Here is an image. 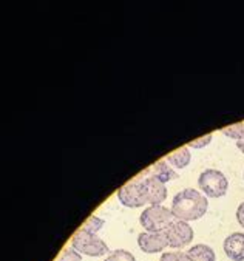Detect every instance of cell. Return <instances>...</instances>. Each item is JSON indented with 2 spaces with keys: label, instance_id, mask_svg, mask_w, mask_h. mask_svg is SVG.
<instances>
[{
  "label": "cell",
  "instance_id": "1",
  "mask_svg": "<svg viewBox=\"0 0 244 261\" xmlns=\"http://www.w3.org/2000/svg\"><path fill=\"white\" fill-rule=\"evenodd\" d=\"M207 196L195 189L178 192L172 201V214L182 221H197L207 212Z\"/></svg>",
  "mask_w": 244,
  "mask_h": 261
},
{
  "label": "cell",
  "instance_id": "2",
  "mask_svg": "<svg viewBox=\"0 0 244 261\" xmlns=\"http://www.w3.org/2000/svg\"><path fill=\"white\" fill-rule=\"evenodd\" d=\"M175 220L172 208L164 205H149L139 217L141 226L147 232H164Z\"/></svg>",
  "mask_w": 244,
  "mask_h": 261
},
{
  "label": "cell",
  "instance_id": "3",
  "mask_svg": "<svg viewBox=\"0 0 244 261\" xmlns=\"http://www.w3.org/2000/svg\"><path fill=\"white\" fill-rule=\"evenodd\" d=\"M71 247L77 250L79 253L88 255V256H102L110 252L107 243H104L96 233L84 230L82 227L73 235Z\"/></svg>",
  "mask_w": 244,
  "mask_h": 261
},
{
  "label": "cell",
  "instance_id": "4",
  "mask_svg": "<svg viewBox=\"0 0 244 261\" xmlns=\"http://www.w3.org/2000/svg\"><path fill=\"white\" fill-rule=\"evenodd\" d=\"M198 186L209 198H221L227 193L229 181L224 176L223 172L216 169H207L204 170L198 178Z\"/></svg>",
  "mask_w": 244,
  "mask_h": 261
},
{
  "label": "cell",
  "instance_id": "5",
  "mask_svg": "<svg viewBox=\"0 0 244 261\" xmlns=\"http://www.w3.org/2000/svg\"><path fill=\"white\" fill-rule=\"evenodd\" d=\"M164 232L169 240V246L173 249H182V247L188 246L195 237V232L190 227V224L187 221H182L178 218H175L173 223Z\"/></svg>",
  "mask_w": 244,
  "mask_h": 261
},
{
  "label": "cell",
  "instance_id": "6",
  "mask_svg": "<svg viewBox=\"0 0 244 261\" xmlns=\"http://www.w3.org/2000/svg\"><path fill=\"white\" fill-rule=\"evenodd\" d=\"M141 184V189L144 192V196L147 199V204L152 205H161L167 198V187L162 181L153 176H145L144 179H138Z\"/></svg>",
  "mask_w": 244,
  "mask_h": 261
},
{
  "label": "cell",
  "instance_id": "7",
  "mask_svg": "<svg viewBox=\"0 0 244 261\" xmlns=\"http://www.w3.org/2000/svg\"><path fill=\"white\" fill-rule=\"evenodd\" d=\"M118 198L122 202V205H125V207L136 208V207H142V205L147 204V199H145V196H144V192H142L138 179L122 186L118 190Z\"/></svg>",
  "mask_w": 244,
  "mask_h": 261
},
{
  "label": "cell",
  "instance_id": "8",
  "mask_svg": "<svg viewBox=\"0 0 244 261\" xmlns=\"http://www.w3.org/2000/svg\"><path fill=\"white\" fill-rule=\"evenodd\" d=\"M138 246L145 253H156L169 246V240L166 232H142L138 235Z\"/></svg>",
  "mask_w": 244,
  "mask_h": 261
},
{
  "label": "cell",
  "instance_id": "9",
  "mask_svg": "<svg viewBox=\"0 0 244 261\" xmlns=\"http://www.w3.org/2000/svg\"><path fill=\"white\" fill-rule=\"evenodd\" d=\"M224 252L232 261H244V233L233 232L224 240Z\"/></svg>",
  "mask_w": 244,
  "mask_h": 261
},
{
  "label": "cell",
  "instance_id": "10",
  "mask_svg": "<svg viewBox=\"0 0 244 261\" xmlns=\"http://www.w3.org/2000/svg\"><path fill=\"white\" fill-rule=\"evenodd\" d=\"M144 176H153V178H158L159 181H162L164 184L172 181V179H176L179 175L169 166L167 161H158L155 164H152L147 170L142 173Z\"/></svg>",
  "mask_w": 244,
  "mask_h": 261
},
{
  "label": "cell",
  "instance_id": "11",
  "mask_svg": "<svg viewBox=\"0 0 244 261\" xmlns=\"http://www.w3.org/2000/svg\"><path fill=\"white\" fill-rule=\"evenodd\" d=\"M185 253L190 261H215V252L207 244H195Z\"/></svg>",
  "mask_w": 244,
  "mask_h": 261
},
{
  "label": "cell",
  "instance_id": "12",
  "mask_svg": "<svg viewBox=\"0 0 244 261\" xmlns=\"http://www.w3.org/2000/svg\"><path fill=\"white\" fill-rule=\"evenodd\" d=\"M190 160H192V154H190L188 147H181V148L175 150L173 153L167 154L169 164H172L176 169H185L190 164Z\"/></svg>",
  "mask_w": 244,
  "mask_h": 261
},
{
  "label": "cell",
  "instance_id": "13",
  "mask_svg": "<svg viewBox=\"0 0 244 261\" xmlns=\"http://www.w3.org/2000/svg\"><path fill=\"white\" fill-rule=\"evenodd\" d=\"M104 261H136V258L131 252L124 250V249H118V250L110 252Z\"/></svg>",
  "mask_w": 244,
  "mask_h": 261
},
{
  "label": "cell",
  "instance_id": "14",
  "mask_svg": "<svg viewBox=\"0 0 244 261\" xmlns=\"http://www.w3.org/2000/svg\"><path fill=\"white\" fill-rule=\"evenodd\" d=\"M104 226V220H101V218H97V217H90L87 221H85V224L82 226V229L84 230H88V232H93V233H97L101 230V227Z\"/></svg>",
  "mask_w": 244,
  "mask_h": 261
},
{
  "label": "cell",
  "instance_id": "15",
  "mask_svg": "<svg viewBox=\"0 0 244 261\" xmlns=\"http://www.w3.org/2000/svg\"><path fill=\"white\" fill-rule=\"evenodd\" d=\"M223 133L232 139H239L242 135H244V122L242 124H235V125H230V127H226L223 128Z\"/></svg>",
  "mask_w": 244,
  "mask_h": 261
},
{
  "label": "cell",
  "instance_id": "16",
  "mask_svg": "<svg viewBox=\"0 0 244 261\" xmlns=\"http://www.w3.org/2000/svg\"><path fill=\"white\" fill-rule=\"evenodd\" d=\"M56 261H82V256L77 250H74L73 247H67L62 250L61 256Z\"/></svg>",
  "mask_w": 244,
  "mask_h": 261
},
{
  "label": "cell",
  "instance_id": "17",
  "mask_svg": "<svg viewBox=\"0 0 244 261\" xmlns=\"http://www.w3.org/2000/svg\"><path fill=\"white\" fill-rule=\"evenodd\" d=\"M159 261H190L187 253L184 252H164Z\"/></svg>",
  "mask_w": 244,
  "mask_h": 261
},
{
  "label": "cell",
  "instance_id": "18",
  "mask_svg": "<svg viewBox=\"0 0 244 261\" xmlns=\"http://www.w3.org/2000/svg\"><path fill=\"white\" fill-rule=\"evenodd\" d=\"M212 138H213L212 135H207V136H203L200 139H193L192 142H188V147H192V148H203V147L210 144Z\"/></svg>",
  "mask_w": 244,
  "mask_h": 261
},
{
  "label": "cell",
  "instance_id": "19",
  "mask_svg": "<svg viewBox=\"0 0 244 261\" xmlns=\"http://www.w3.org/2000/svg\"><path fill=\"white\" fill-rule=\"evenodd\" d=\"M236 220H238V223H239V226L244 229V201L238 205V208H236Z\"/></svg>",
  "mask_w": 244,
  "mask_h": 261
},
{
  "label": "cell",
  "instance_id": "20",
  "mask_svg": "<svg viewBox=\"0 0 244 261\" xmlns=\"http://www.w3.org/2000/svg\"><path fill=\"white\" fill-rule=\"evenodd\" d=\"M236 147H238V148H239V150L244 153V135H242V136H241V138L236 141Z\"/></svg>",
  "mask_w": 244,
  "mask_h": 261
}]
</instances>
